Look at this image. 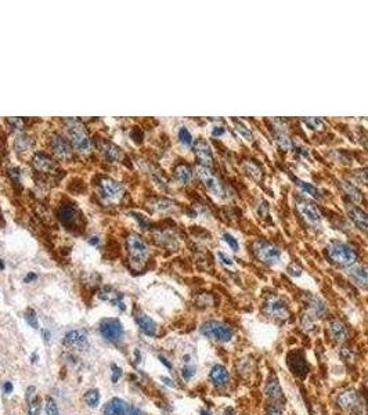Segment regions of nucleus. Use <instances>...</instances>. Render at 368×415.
I'll use <instances>...</instances> for the list:
<instances>
[{
  "instance_id": "obj_47",
  "label": "nucleus",
  "mask_w": 368,
  "mask_h": 415,
  "mask_svg": "<svg viewBox=\"0 0 368 415\" xmlns=\"http://www.w3.org/2000/svg\"><path fill=\"white\" fill-rule=\"evenodd\" d=\"M13 389H14V386H13V383H11V382H6V385H5V392L7 393V395H10V393L13 392Z\"/></svg>"
},
{
  "instance_id": "obj_8",
  "label": "nucleus",
  "mask_w": 368,
  "mask_h": 415,
  "mask_svg": "<svg viewBox=\"0 0 368 415\" xmlns=\"http://www.w3.org/2000/svg\"><path fill=\"white\" fill-rule=\"evenodd\" d=\"M100 334L104 339L110 342H118L123 336V326L117 318H108L100 324Z\"/></svg>"
},
{
  "instance_id": "obj_3",
  "label": "nucleus",
  "mask_w": 368,
  "mask_h": 415,
  "mask_svg": "<svg viewBox=\"0 0 368 415\" xmlns=\"http://www.w3.org/2000/svg\"><path fill=\"white\" fill-rule=\"evenodd\" d=\"M327 255L336 265L349 267L356 261V252L350 245L345 243H331L327 247Z\"/></svg>"
},
{
  "instance_id": "obj_29",
  "label": "nucleus",
  "mask_w": 368,
  "mask_h": 415,
  "mask_svg": "<svg viewBox=\"0 0 368 415\" xmlns=\"http://www.w3.org/2000/svg\"><path fill=\"white\" fill-rule=\"evenodd\" d=\"M184 361H186V365L182 368V377L184 381H190L196 375V367L190 364V357L188 356L184 357Z\"/></svg>"
},
{
  "instance_id": "obj_43",
  "label": "nucleus",
  "mask_w": 368,
  "mask_h": 415,
  "mask_svg": "<svg viewBox=\"0 0 368 415\" xmlns=\"http://www.w3.org/2000/svg\"><path fill=\"white\" fill-rule=\"evenodd\" d=\"M212 135L214 137H220V136L226 135V127L223 126H213L212 127Z\"/></svg>"
},
{
  "instance_id": "obj_18",
  "label": "nucleus",
  "mask_w": 368,
  "mask_h": 415,
  "mask_svg": "<svg viewBox=\"0 0 368 415\" xmlns=\"http://www.w3.org/2000/svg\"><path fill=\"white\" fill-rule=\"evenodd\" d=\"M194 151H196L197 157L200 159L201 162L204 166H209L212 165V161H213V155H212V149H210L209 144L206 143L205 140H198L194 145Z\"/></svg>"
},
{
  "instance_id": "obj_27",
  "label": "nucleus",
  "mask_w": 368,
  "mask_h": 415,
  "mask_svg": "<svg viewBox=\"0 0 368 415\" xmlns=\"http://www.w3.org/2000/svg\"><path fill=\"white\" fill-rule=\"evenodd\" d=\"M308 304H309V309H310V312H312L313 314L318 316V317H320V314H322L324 310H326V306H324V303H322L320 299L314 298V296H310V299L308 300Z\"/></svg>"
},
{
  "instance_id": "obj_7",
  "label": "nucleus",
  "mask_w": 368,
  "mask_h": 415,
  "mask_svg": "<svg viewBox=\"0 0 368 415\" xmlns=\"http://www.w3.org/2000/svg\"><path fill=\"white\" fill-rule=\"evenodd\" d=\"M67 129L70 133L71 141L74 143L75 148L80 151V152H86L90 149V139L89 135L86 133V129L80 123L79 121H75V119H68L67 121Z\"/></svg>"
},
{
  "instance_id": "obj_38",
  "label": "nucleus",
  "mask_w": 368,
  "mask_h": 415,
  "mask_svg": "<svg viewBox=\"0 0 368 415\" xmlns=\"http://www.w3.org/2000/svg\"><path fill=\"white\" fill-rule=\"evenodd\" d=\"M40 410H42V406H40L39 399L29 401V415H39L40 414Z\"/></svg>"
},
{
  "instance_id": "obj_5",
  "label": "nucleus",
  "mask_w": 368,
  "mask_h": 415,
  "mask_svg": "<svg viewBox=\"0 0 368 415\" xmlns=\"http://www.w3.org/2000/svg\"><path fill=\"white\" fill-rule=\"evenodd\" d=\"M253 252H255V255H256L259 260L263 261L265 265H269V266H273L275 263H278L281 257L280 248L275 247L274 244L269 243L266 239L255 241V244H253Z\"/></svg>"
},
{
  "instance_id": "obj_37",
  "label": "nucleus",
  "mask_w": 368,
  "mask_h": 415,
  "mask_svg": "<svg viewBox=\"0 0 368 415\" xmlns=\"http://www.w3.org/2000/svg\"><path fill=\"white\" fill-rule=\"evenodd\" d=\"M275 141L278 143V145H280L281 148L283 149H289L291 148V145H292V143H291V140H289L288 137L285 135H275Z\"/></svg>"
},
{
  "instance_id": "obj_32",
  "label": "nucleus",
  "mask_w": 368,
  "mask_h": 415,
  "mask_svg": "<svg viewBox=\"0 0 368 415\" xmlns=\"http://www.w3.org/2000/svg\"><path fill=\"white\" fill-rule=\"evenodd\" d=\"M179 140L182 141L184 145H191L192 143V135L187 127H182L179 130Z\"/></svg>"
},
{
  "instance_id": "obj_21",
  "label": "nucleus",
  "mask_w": 368,
  "mask_h": 415,
  "mask_svg": "<svg viewBox=\"0 0 368 415\" xmlns=\"http://www.w3.org/2000/svg\"><path fill=\"white\" fill-rule=\"evenodd\" d=\"M33 166L40 172H49V170H52L54 168V162L49 155L39 152V154L33 157Z\"/></svg>"
},
{
  "instance_id": "obj_6",
  "label": "nucleus",
  "mask_w": 368,
  "mask_h": 415,
  "mask_svg": "<svg viewBox=\"0 0 368 415\" xmlns=\"http://www.w3.org/2000/svg\"><path fill=\"white\" fill-rule=\"evenodd\" d=\"M97 192L100 198L107 202V204H114L121 200L123 195V187L121 183L110 178H104L100 180L97 186Z\"/></svg>"
},
{
  "instance_id": "obj_19",
  "label": "nucleus",
  "mask_w": 368,
  "mask_h": 415,
  "mask_svg": "<svg viewBox=\"0 0 368 415\" xmlns=\"http://www.w3.org/2000/svg\"><path fill=\"white\" fill-rule=\"evenodd\" d=\"M126 411H127V406L125 401L115 397L105 404L103 415H125Z\"/></svg>"
},
{
  "instance_id": "obj_31",
  "label": "nucleus",
  "mask_w": 368,
  "mask_h": 415,
  "mask_svg": "<svg viewBox=\"0 0 368 415\" xmlns=\"http://www.w3.org/2000/svg\"><path fill=\"white\" fill-rule=\"evenodd\" d=\"M234 125H235V129H237L240 133H241V136H243L244 139H248V140H252V137H253V135H252L251 129L247 126V125H244L243 122H240L238 119H234Z\"/></svg>"
},
{
  "instance_id": "obj_52",
  "label": "nucleus",
  "mask_w": 368,
  "mask_h": 415,
  "mask_svg": "<svg viewBox=\"0 0 368 415\" xmlns=\"http://www.w3.org/2000/svg\"><path fill=\"white\" fill-rule=\"evenodd\" d=\"M201 415H210V412H209V411H206V410H202V411H201Z\"/></svg>"
},
{
  "instance_id": "obj_44",
  "label": "nucleus",
  "mask_w": 368,
  "mask_h": 415,
  "mask_svg": "<svg viewBox=\"0 0 368 415\" xmlns=\"http://www.w3.org/2000/svg\"><path fill=\"white\" fill-rule=\"evenodd\" d=\"M125 415H144V414H143V411H141L140 408H137V407H131V408H127Z\"/></svg>"
},
{
  "instance_id": "obj_15",
  "label": "nucleus",
  "mask_w": 368,
  "mask_h": 415,
  "mask_svg": "<svg viewBox=\"0 0 368 415\" xmlns=\"http://www.w3.org/2000/svg\"><path fill=\"white\" fill-rule=\"evenodd\" d=\"M348 215L350 220L353 222L361 231L368 234V215L363 209H360L359 206H349L348 208Z\"/></svg>"
},
{
  "instance_id": "obj_39",
  "label": "nucleus",
  "mask_w": 368,
  "mask_h": 415,
  "mask_svg": "<svg viewBox=\"0 0 368 415\" xmlns=\"http://www.w3.org/2000/svg\"><path fill=\"white\" fill-rule=\"evenodd\" d=\"M298 184H299V186H300V188H302V190H305V191H308L309 194H312V195H314V196H316V198H318V196H320V195H318V191H317L316 187L310 186L309 183L300 182V180H299Z\"/></svg>"
},
{
  "instance_id": "obj_4",
  "label": "nucleus",
  "mask_w": 368,
  "mask_h": 415,
  "mask_svg": "<svg viewBox=\"0 0 368 415\" xmlns=\"http://www.w3.org/2000/svg\"><path fill=\"white\" fill-rule=\"evenodd\" d=\"M336 403L338 406L346 412H350L352 415H363L364 414V401L354 389H346L340 392L336 396Z\"/></svg>"
},
{
  "instance_id": "obj_12",
  "label": "nucleus",
  "mask_w": 368,
  "mask_h": 415,
  "mask_svg": "<svg viewBox=\"0 0 368 415\" xmlns=\"http://www.w3.org/2000/svg\"><path fill=\"white\" fill-rule=\"evenodd\" d=\"M288 365L291 371L298 375L300 378H305V375L308 374L309 365L308 361L305 359V356L302 355V352H294V353H289L288 355Z\"/></svg>"
},
{
  "instance_id": "obj_49",
  "label": "nucleus",
  "mask_w": 368,
  "mask_h": 415,
  "mask_svg": "<svg viewBox=\"0 0 368 415\" xmlns=\"http://www.w3.org/2000/svg\"><path fill=\"white\" fill-rule=\"evenodd\" d=\"M163 381V383H166V385H168V386H170V387H173L175 386V385H173L172 383V379H169V378H165V377H162V378H161Z\"/></svg>"
},
{
  "instance_id": "obj_11",
  "label": "nucleus",
  "mask_w": 368,
  "mask_h": 415,
  "mask_svg": "<svg viewBox=\"0 0 368 415\" xmlns=\"http://www.w3.org/2000/svg\"><path fill=\"white\" fill-rule=\"evenodd\" d=\"M296 208H298L299 213L303 216V219L306 220V222H309L310 224L320 223V220H321L320 212L316 208V205L312 204L310 201L299 200L296 202Z\"/></svg>"
},
{
  "instance_id": "obj_46",
  "label": "nucleus",
  "mask_w": 368,
  "mask_h": 415,
  "mask_svg": "<svg viewBox=\"0 0 368 415\" xmlns=\"http://www.w3.org/2000/svg\"><path fill=\"white\" fill-rule=\"evenodd\" d=\"M219 257L222 259V261H223L224 265H228V266H230V265H233V260H231V259H230L226 253L219 252Z\"/></svg>"
},
{
  "instance_id": "obj_34",
  "label": "nucleus",
  "mask_w": 368,
  "mask_h": 415,
  "mask_svg": "<svg viewBox=\"0 0 368 415\" xmlns=\"http://www.w3.org/2000/svg\"><path fill=\"white\" fill-rule=\"evenodd\" d=\"M46 412L47 415H60L58 414V407H57L56 401L52 397L46 399Z\"/></svg>"
},
{
  "instance_id": "obj_42",
  "label": "nucleus",
  "mask_w": 368,
  "mask_h": 415,
  "mask_svg": "<svg viewBox=\"0 0 368 415\" xmlns=\"http://www.w3.org/2000/svg\"><path fill=\"white\" fill-rule=\"evenodd\" d=\"M266 415H283V412H281V410L278 408V406L270 404V406L266 408Z\"/></svg>"
},
{
  "instance_id": "obj_26",
  "label": "nucleus",
  "mask_w": 368,
  "mask_h": 415,
  "mask_svg": "<svg viewBox=\"0 0 368 415\" xmlns=\"http://www.w3.org/2000/svg\"><path fill=\"white\" fill-rule=\"evenodd\" d=\"M57 216L58 219L61 220V223L64 226H68V224L74 220L75 217V209L71 205H61L58 208V212H57Z\"/></svg>"
},
{
  "instance_id": "obj_33",
  "label": "nucleus",
  "mask_w": 368,
  "mask_h": 415,
  "mask_svg": "<svg viewBox=\"0 0 368 415\" xmlns=\"http://www.w3.org/2000/svg\"><path fill=\"white\" fill-rule=\"evenodd\" d=\"M25 320H27V322H28L29 325L32 326L33 330H37V328H39V321H37L36 313L33 312L32 309H29L28 310L27 316H25Z\"/></svg>"
},
{
  "instance_id": "obj_50",
  "label": "nucleus",
  "mask_w": 368,
  "mask_h": 415,
  "mask_svg": "<svg viewBox=\"0 0 368 415\" xmlns=\"http://www.w3.org/2000/svg\"><path fill=\"white\" fill-rule=\"evenodd\" d=\"M89 244H90V245H97L98 238L97 237H92L90 239H89Z\"/></svg>"
},
{
  "instance_id": "obj_10",
  "label": "nucleus",
  "mask_w": 368,
  "mask_h": 415,
  "mask_svg": "<svg viewBox=\"0 0 368 415\" xmlns=\"http://www.w3.org/2000/svg\"><path fill=\"white\" fill-rule=\"evenodd\" d=\"M265 393L266 396L269 397L275 406L285 401L284 393H283V389L280 386V382H278V379H277L274 374H271L270 377L267 378V382H266L265 386Z\"/></svg>"
},
{
  "instance_id": "obj_20",
  "label": "nucleus",
  "mask_w": 368,
  "mask_h": 415,
  "mask_svg": "<svg viewBox=\"0 0 368 415\" xmlns=\"http://www.w3.org/2000/svg\"><path fill=\"white\" fill-rule=\"evenodd\" d=\"M52 147H53V149H54V152H56L58 157L66 158V157H70L71 155L70 144H68V141H67L62 136H60V135L53 136Z\"/></svg>"
},
{
  "instance_id": "obj_36",
  "label": "nucleus",
  "mask_w": 368,
  "mask_h": 415,
  "mask_svg": "<svg viewBox=\"0 0 368 415\" xmlns=\"http://www.w3.org/2000/svg\"><path fill=\"white\" fill-rule=\"evenodd\" d=\"M223 239L230 245V248H231L233 251H238V249H240V244H238L237 238L234 237V235H231L230 233H224Z\"/></svg>"
},
{
  "instance_id": "obj_41",
  "label": "nucleus",
  "mask_w": 368,
  "mask_h": 415,
  "mask_svg": "<svg viewBox=\"0 0 368 415\" xmlns=\"http://www.w3.org/2000/svg\"><path fill=\"white\" fill-rule=\"evenodd\" d=\"M29 144V140L27 139V137H24V136H18L17 137V140H15V147L17 148H21L24 151V149H27V147H28Z\"/></svg>"
},
{
  "instance_id": "obj_9",
  "label": "nucleus",
  "mask_w": 368,
  "mask_h": 415,
  "mask_svg": "<svg viewBox=\"0 0 368 415\" xmlns=\"http://www.w3.org/2000/svg\"><path fill=\"white\" fill-rule=\"evenodd\" d=\"M265 313L271 318L284 321L289 316V309L284 300L280 298H270L265 304Z\"/></svg>"
},
{
  "instance_id": "obj_48",
  "label": "nucleus",
  "mask_w": 368,
  "mask_h": 415,
  "mask_svg": "<svg viewBox=\"0 0 368 415\" xmlns=\"http://www.w3.org/2000/svg\"><path fill=\"white\" fill-rule=\"evenodd\" d=\"M159 360H161V363H162L163 365H166V368H169V369L172 368V364L169 363L168 360L165 359V357H162V356H159Z\"/></svg>"
},
{
  "instance_id": "obj_13",
  "label": "nucleus",
  "mask_w": 368,
  "mask_h": 415,
  "mask_svg": "<svg viewBox=\"0 0 368 415\" xmlns=\"http://www.w3.org/2000/svg\"><path fill=\"white\" fill-rule=\"evenodd\" d=\"M198 176H200V179L204 182V184H205V187L209 190L213 195H220L222 194V187H220V183L218 179L214 178L213 173L210 172L209 168H206V166H198Z\"/></svg>"
},
{
  "instance_id": "obj_14",
  "label": "nucleus",
  "mask_w": 368,
  "mask_h": 415,
  "mask_svg": "<svg viewBox=\"0 0 368 415\" xmlns=\"http://www.w3.org/2000/svg\"><path fill=\"white\" fill-rule=\"evenodd\" d=\"M349 277L354 284L359 285L360 288L368 289V267L361 265H354L349 269Z\"/></svg>"
},
{
  "instance_id": "obj_2",
  "label": "nucleus",
  "mask_w": 368,
  "mask_h": 415,
  "mask_svg": "<svg viewBox=\"0 0 368 415\" xmlns=\"http://www.w3.org/2000/svg\"><path fill=\"white\" fill-rule=\"evenodd\" d=\"M200 331L202 335H205L209 339L218 342H228L231 341L234 336V330L226 322L216 321V320H209L201 325Z\"/></svg>"
},
{
  "instance_id": "obj_25",
  "label": "nucleus",
  "mask_w": 368,
  "mask_h": 415,
  "mask_svg": "<svg viewBox=\"0 0 368 415\" xmlns=\"http://www.w3.org/2000/svg\"><path fill=\"white\" fill-rule=\"evenodd\" d=\"M175 176H176L179 182L183 183V184H187V183L191 180L192 170L186 163H180L176 168V170H175Z\"/></svg>"
},
{
  "instance_id": "obj_17",
  "label": "nucleus",
  "mask_w": 368,
  "mask_h": 415,
  "mask_svg": "<svg viewBox=\"0 0 368 415\" xmlns=\"http://www.w3.org/2000/svg\"><path fill=\"white\" fill-rule=\"evenodd\" d=\"M135 320L136 322H137V325L140 326V330L144 332L145 335L148 336L157 335V332H158L157 322H155L153 318H149L147 314H144V313H139V314H136L135 316Z\"/></svg>"
},
{
  "instance_id": "obj_40",
  "label": "nucleus",
  "mask_w": 368,
  "mask_h": 415,
  "mask_svg": "<svg viewBox=\"0 0 368 415\" xmlns=\"http://www.w3.org/2000/svg\"><path fill=\"white\" fill-rule=\"evenodd\" d=\"M111 369H112V375H111L112 383H117L118 381H119V378L122 377V368L121 367H118L117 364H112Z\"/></svg>"
},
{
  "instance_id": "obj_35",
  "label": "nucleus",
  "mask_w": 368,
  "mask_h": 415,
  "mask_svg": "<svg viewBox=\"0 0 368 415\" xmlns=\"http://www.w3.org/2000/svg\"><path fill=\"white\" fill-rule=\"evenodd\" d=\"M245 170H247L249 174H252V176H253L255 179L262 178V170L257 168V165H255V163L248 162L247 165H245Z\"/></svg>"
},
{
  "instance_id": "obj_51",
  "label": "nucleus",
  "mask_w": 368,
  "mask_h": 415,
  "mask_svg": "<svg viewBox=\"0 0 368 415\" xmlns=\"http://www.w3.org/2000/svg\"><path fill=\"white\" fill-rule=\"evenodd\" d=\"M35 278H36V274H33V273H29L28 277L25 278V282H28V281H31V280H35Z\"/></svg>"
},
{
  "instance_id": "obj_23",
  "label": "nucleus",
  "mask_w": 368,
  "mask_h": 415,
  "mask_svg": "<svg viewBox=\"0 0 368 415\" xmlns=\"http://www.w3.org/2000/svg\"><path fill=\"white\" fill-rule=\"evenodd\" d=\"M86 342V332L84 331H71L64 338V346H80Z\"/></svg>"
},
{
  "instance_id": "obj_30",
  "label": "nucleus",
  "mask_w": 368,
  "mask_h": 415,
  "mask_svg": "<svg viewBox=\"0 0 368 415\" xmlns=\"http://www.w3.org/2000/svg\"><path fill=\"white\" fill-rule=\"evenodd\" d=\"M343 188H345L346 194L352 198V200L354 201V202H360L361 201V194H360V191L356 188V187L352 184V183L346 182L343 183Z\"/></svg>"
},
{
  "instance_id": "obj_24",
  "label": "nucleus",
  "mask_w": 368,
  "mask_h": 415,
  "mask_svg": "<svg viewBox=\"0 0 368 415\" xmlns=\"http://www.w3.org/2000/svg\"><path fill=\"white\" fill-rule=\"evenodd\" d=\"M101 151L104 152V155L107 157L108 159L111 161H121L122 159V151L118 148L117 145H114L112 143H108V141H103L101 143Z\"/></svg>"
},
{
  "instance_id": "obj_22",
  "label": "nucleus",
  "mask_w": 368,
  "mask_h": 415,
  "mask_svg": "<svg viewBox=\"0 0 368 415\" xmlns=\"http://www.w3.org/2000/svg\"><path fill=\"white\" fill-rule=\"evenodd\" d=\"M328 331L331 338H334L335 341H345L346 336H348V331H346V326L338 320H332L328 325Z\"/></svg>"
},
{
  "instance_id": "obj_53",
  "label": "nucleus",
  "mask_w": 368,
  "mask_h": 415,
  "mask_svg": "<svg viewBox=\"0 0 368 415\" xmlns=\"http://www.w3.org/2000/svg\"><path fill=\"white\" fill-rule=\"evenodd\" d=\"M0 269H5V263L0 260Z\"/></svg>"
},
{
  "instance_id": "obj_16",
  "label": "nucleus",
  "mask_w": 368,
  "mask_h": 415,
  "mask_svg": "<svg viewBox=\"0 0 368 415\" xmlns=\"http://www.w3.org/2000/svg\"><path fill=\"white\" fill-rule=\"evenodd\" d=\"M209 378L216 387H224L227 386L230 375H228L227 368H226L224 365L218 364V365H213L212 369H210Z\"/></svg>"
},
{
  "instance_id": "obj_1",
  "label": "nucleus",
  "mask_w": 368,
  "mask_h": 415,
  "mask_svg": "<svg viewBox=\"0 0 368 415\" xmlns=\"http://www.w3.org/2000/svg\"><path fill=\"white\" fill-rule=\"evenodd\" d=\"M126 245H127V252H129V259L133 269L139 270L147 260L148 257V247L141 237L131 234L126 238Z\"/></svg>"
},
{
  "instance_id": "obj_28",
  "label": "nucleus",
  "mask_w": 368,
  "mask_h": 415,
  "mask_svg": "<svg viewBox=\"0 0 368 415\" xmlns=\"http://www.w3.org/2000/svg\"><path fill=\"white\" fill-rule=\"evenodd\" d=\"M84 401H86V404H88L89 407H92V408L97 407L98 403H100V392L96 390V389L88 390L86 395H84Z\"/></svg>"
},
{
  "instance_id": "obj_45",
  "label": "nucleus",
  "mask_w": 368,
  "mask_h": 415,
  "mask_svg": "<svg viewBox=\"0 0 368 415\" xmlns=\"http://www.w3.org/2000/svg\"><path fill=\"white\" fill-rule=\"evenodd\" d=\"M306 123H308L309 126L312 127L313 129V126H314V129H316V127H320V123H321V122H320V119H316V118H314V119H306Z\"/></svg>"
}]
</instances>
